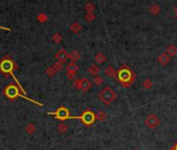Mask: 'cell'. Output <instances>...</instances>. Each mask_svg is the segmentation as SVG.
<instances>
[{"instance_id":"603a6c76","label":"cell","mask_w":177,"mask_h":150,"mask_svg":"<svg viewBox=\"0 0 177 150\" xmlns=\"http://www.w3.org/2000/svg\"><path fill=\"white\" fill-rule=\"evenodd\" d=\"M53 68L55 69V71H57V70H60L62 69V63H56V64H54L53 65Z\"/></svg>"},{"instance_id":"cb8c5ba5","label":"cell","mask_w":177,"mask_h":150,"mask_svg":"<svg viewBox=\"0 0 177 150\" xmlns=\"http://www.w3.org/2000/svg\"><path fill=\"white\" fill-rule=\"evenodd\" d=\"M67 76L69 79H74L75 77V73H72V72H67Z\"/></svg>"},{"instance_id":"8992f818","label":"cell","mask_w":177,"mask_h":150,"mask_svg":"<svg viewBox=\"0 0 177 150\" xmlns=\"http://www.w3.org/2000/svg\"><path fill=\"white\" fill-rule=\"evenodd\" d=\"M91 86H92V83H91V81L87 79V78H82V79H78L74 82V87L76 89H79V90L83 91V92H85V91H88V89L91 88Z\"/></svg>"},{"instance_id":"ffe728a7","label":"cell","mask_w":177,"mask_h":150,"mask_svg":"<svg viewBox=\"0 0 177 150\" xmlns=\"http://www.w3.org/2000/svg\"><path fill=\"white\" fill-rule=\"evenodd\" d=\"M143 87L145 89H150L151 87H152V82H151L149 79H146L145 81L143 82Z\"/></svg>"},{"instance_id":"44dd1931","label":"cell","mask_w":177,"mask_h":150,"mask_svg":"<svg viewBox=\"0 0 177 150\" xmlns=\"http://www.w3.org/2000/svg\"><path fill=\"white\" fill-rule=\"evenodd\" d=\"M103 79L100 77V76H95V79H94V82L96 83V86H100L102 83Z\"/></svg>"},{"instance_id":"7402d4cb","label":"cell","mask_w":177,"mask_h":150,"mask_svg":"<svg viewBox=\"0 0 177 150\" xmlns=\"http://www.w3.org/2000/svg\"><path fill=\"white\" fill-rule=\"evenodd\" d=\"M55 73V69L53 67H51V68H49V69L47 70V74L49 75V76H52L53 74Z\"/></svg>"},{"instance_id":"d6986e66","label":"cell","mask_w":177,"mask_h":150,"mask_svg":"<svg viewBox=\"0 0 177 150\" xmlns=\"http://www.w3.org/2000/svg\"><path fill=\"white\" fill-rule=\"evenodd\" d=\"M69 57L71 58L72 60H79V54H78V52H76V51H73L71 54L69 55Z\"/></svg>"},{"instance_id":"2e32d148","label":"cell","mask_w":177,"mask_h":150,"mask_svg":"<svg viewBox=\"0 0 177 150\" xmlns=\"http://www.w3.org/2000/svg\"><path fill=\"white\" fill-rule=\"evenodd\" d=\"M167 52H168V54H170L171 57H174V55L177 53V48L175 46H173V45H171V46L167 49Z\"/></svg>"},{"instance_id":"4fadbf2b","label":"cell","mask_w":177,"mask_h":150,"mask_svg":"<svg viewBox=\"0 0 177 150\" xmlns=\"http://www.w3.org/2000/svg\"><path fill=\"white\" fill-rule=\"evenodd\" d=\"M57 130L62 134H66L68 131V125L65 123H60L59 126H57Z\"/></svg>"},{"instance_id":"30bf717a","label":"cell","mask_w":177,"mask_h":150,"mask_svg":"<svg viewBox=\"0 0 177 150\" xmlns=\"http://www.w3.org/2000/svg\"><path fill=\"white\" fill-rule=\"evenodd\" d=\"M169 60H170V58H169V57L166 54V53L161 54L159 55V57H158V62L161 63V65H167V64L169 63Z\"/></svg>"},{"instance_id":"52a82bcc","label":"cell","mask_w":177,"mask_h":150,"mask_svg":"<svg viewBox=\"0 0 177 150\" xmlns=\"http://www.w3.org/2000/svg\"><path fill=\"white\" fill-rule=\"evenodd\" d=\"M14 69V63L11 60H3L0 63V70L3 73H12Z\"/></svg>"},{"instance_id":"5bb4252c","label":"cell","mask_w":177,"mask_h":150,"mask_svg":"<svg viewBox=\"0 0 177 150\" xmlns=\"http://www.w3.org/2000/svg\"><path fill=\"white\" fill-rule=\"evenodd\" d=\"M88 72H90V74H92V75H97L98 72H99V68H98L97 66L93 65L88 68Z\"/></svg>"},{"instance_id":"3957f363","label":"cell","mask_w":177,"mask_h":150,"mask_svg":"<svg viewBox=\"0 0 177 150\" xmlns=\"http://www.w3.org/2000/svg\"><path fill=\"white\" fill-rule=\"evenodd\" d=\"M76 118L80 119L82 121V123L87 126H91L92 124L95 123V121L97 120L96 114L92 111H85L80 117H76Z\"/></svg>"},{"instance_id":"5b68a950","label":"cell","mask_w":177,"mask_h":150,"mask_svg":"<svg viewBox=\"0 0 177 150\" xmlns=\"http://www.w3.org/2000/svg\"><path fill=\"white\" fill-rule=\"evenodd\" d=\"M159 123H161V121H159L158 117L156 116L155 114H149L145 119L146 126L149 127V128H151V129L156 128V127L159 125Z\"/></svg>"},{"instance_id":"7c38bea8","label":"cell","mask_w":177,"mask_h":150,"mask_svg":"<svg viewBox=\"0 0 177 150\" xmlns=\"http://www.w3.org/2000/svg\"><path fill=\"white\" fill-rule=\"evenodd\" d=\"M78 70V66L74 63H71L68 65L67 67V72H72V73H76V71Z\"/></svg>"},{"instance_id":"ba28073f","label":"cell","mask_w":177,"mask_h":150,"mask_svg":"<svg viewBox=\"0 0 177 150\" xmlns=\"http://www.w3.org/2000/svg\"><path fill=\"white\" fill-rule=\"evenodd\" d=\"M4 94L9 97V99H15L18 96H21V94L19 93L18 89L15 87L14 85H9L5 90H4Z\"/></svg>"},{"instance_id":"7a4b0ae2","label":"cell","mask_w":177,"mask_h":150,"mask_svg":"<svg viewBox=\"0 0 177 150\" xmlns=\"http://www.w3.org/2000/svg\"><path fill=\"white\" fill-rule=\"evenodd\" d=\"M98 97H99V99L101 100V102L104 103L105 105H108V104H110L116 99V93L112 88L105 87L100 92Z\"/></svg>"},{"instance_id":"6da1fadb","label":"cell","mask_w":177,"mask_h":150,"mask_svg":"<svg viewBox=\"0 0 177 150\" xmlns=\"http://www.w3.org/2000/svg\"><path fill=\"white\" fill-rule=\"evenodd\" d=\"M118 78L122 82L123 87H129L133 80H135V75L130 71L127 66H124L118 71Z\"/></svg>"},{"instance_id":"9c48e42d","label":"cell","mask_w":177,"mask_h":150,"mask_svg":"<svg viewBox=\"0 0 177 150\" xmlns=\"http://www.w3.org/2000/svg\"><path fill=\"white\" fill-rule=\"evenodd\" d=\"M55 57L57 58V60H59L60 63H65L66 60H68V57H69V55H68V53L66 52V50L62 49V50H60V51L56 53V55H55Z\"/></svg>"},{"instance_id":"4316f807","label":"cell","mask_w":177,"mask_h":150,"mask_svg":"<svg viewBox=\"0 0 177 150\" xmlns=\"http://www.w3.org/2000/svg\"><path fill=\"white\" fill-rule=\"evenodd\" d=\"M170 150H175V148H174V147H173V148H172V149H170Z\"/></svg>"},{"instance_id":"ac0fdd59","label":"cell","mask_w":177,"mask_h":150,"mask_svg":"<svg viewBox=\"0 0 177 150\" xmlns=\"http://www.w3.org/2000/svg\"><path fill=\"white\" fill-rule=\"evenodd\" d=\"M105 74L107 76H115V70L113 67H107L105 69Z\"/></svg>"},{"instance_id":"484cf974","label":"cell","mask_w":177,"mask_h":150,"mask_svg":"<svg viewBox=\"0 0 177 150\" xmlns=\"http://www.w3.org/2000/svg\"><path fill=\"white\" fill-rule=\"evenodd\" d=\"M174 148H175V150H177V143H176L175 146H174Z\"/></svg>"},{"instance_id":"8fae6325","label":"cell","mask_w":177,"mask_h":150,"mask_svg":"<svg viewBox=\"0 0 177 150\" xmlns=\"http://www.w3.org/2000/svg\"><path fill=\"white\" fill-rule=\"evenodd\" d=\"M25 130H26V133H27V134H34V133H35L37 128H35V125H34V123H29V124H27L26 127H25Z\"/></svg>"},{"instance_id":"277c9868","label":"cell","mask_w":177,"mask_h":150,"mask_svg":"<svg viewBox=\"0 0 177 150\" xmlns=\"http://www.w3.org/2000/svg\"><path fill=\"white\" fill-rule=\"evenodd\" d=\"M48 114H49V115L55 116V118L60 119V120H62V121L66 120V119L71 118L69 111H68V108H65V106H60V108H59L55 113H48Z\"/></svg>"},{"instance_id":"d4e9b609","label":"cell","mask_w":177,"mask_h":150,"mask_svg":"<svg viewBox=\"0 0 177 150\" xmlns=\"http://www.w3.org/2000/svg\"><path fill=\"white\" fill-rule=\"evenodd\" d=\"M53 40H54L56 43H59V42H60V37L59 35H55L54 37H53Z\"/></svg>"},{"instance_id":"9a60e30c","label":"cell","mask_w":177,"mask_h":150,"mask_svg":"<svg viewBox=\"0 0 177 150\" xmlns=\"http://www.w3.org/2000/svg\"><path fill=\"white\" fill-rule=\"evenodd\" d=\"M96 60H97L99 64H102L106 60V57L103 54V53H98V54L96 55Z\"/></svg>"},{"instance_id":"e0dca14e","label":"cell","mask_w":177,"mask_h":150,"mask_svg":"<svg viewBox=\"0 0 177 150\" xmlns=\"http://www.w3.org/2000/svg\"><path fill=\"white\" fill-rule=\"evenodd\" d=\"M96 117H97V120L103 121V120H105V118H106V114L103 111H99L97 114H96Z\"/></svg>"}]
</instances>
